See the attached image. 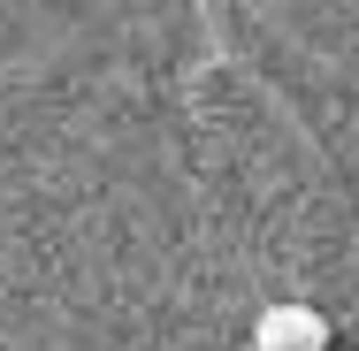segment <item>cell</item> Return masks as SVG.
Instances as JSON below:
<instances>
[{"mask_svg": "<svg viewBox=\"0 0 359 351\" xmlns=\"http://www.w3.org/2000/svg\"><path fill=\"white\" fill-rule=\"evenodd\" d=\"M252 351H329V313H313V305H268L252 321Z\"/></svg>", "mask_w": 359, "mask_h": 351, "instance_id": "1", "label": "cell"}]
</instances>
